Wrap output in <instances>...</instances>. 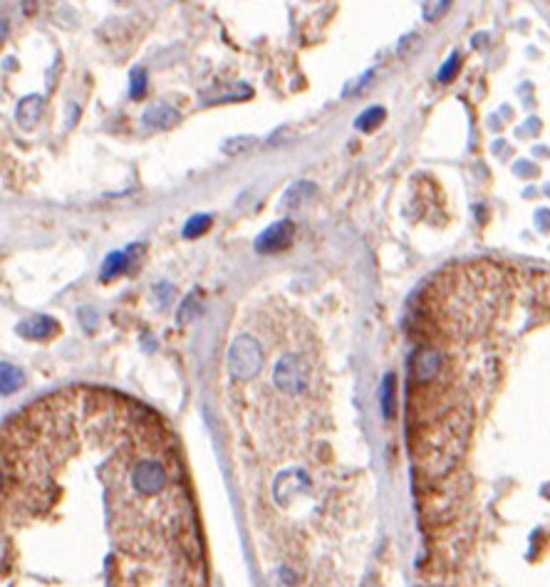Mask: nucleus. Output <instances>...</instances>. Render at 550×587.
Returning <instances> with one entry per match:
<instances>
[{
	"mask_svg": "<svg viewBox=\"0 0 550 587\" xmlns=\"http://www.w3.org/2000/svg\"><path fill=\"white\" fill-rule=\"evenodd\" d=\"M290 238H293V223L280 220V223L270 226L268 231H263V236L255 241V248L261 250V253H278V250H283L288 246Z\"/></svg>",
	"mask_w": 550,
	"mask_h": 587,
	"instance_id": "1",
	"label": "nucleus"
},
{
	"mask_svg": "<svg viewBox=\"0 0 550 587\" xmlns=\"http://www.w3.org/2000/svg\"><path fill=\"white\" fill-rule=\"evenodd\" d=\"M17 332L30 339H50L60 332V322L52 320L50 315H35L30 320L17 325Z\"/></svg>",
	"mask_w": 550,
	"mask_h": 587,
	"instance_id": "2",
	"label": "nucleus"
},
{
	"mask_svg": "<svg viewBox=\"0 0 550 587\" xmlns=\"http://www.w3.org/2000/svg\"><path fill=\"white\" fill-rule=\"evenodd\" d=\"M42 114V99L38 95H30L25 97L23 102L17 104V124L23 127V129H33L35 124H38V119H40Z\"/></svg>",
	"mask_w": 550,
	"mask_h": 587,
	"instance_id": "3",
	"label": "nucleus"
},
{
	"mask_svg": "<svg viewBox=\"0 0 550 587\" xmlns=\"http://www.w3.org/2000/svg\"><path fill=\"white\" fill-rule=\"evenodd\" d=\"M20 384H23V372L10 362H0V396H10L13 392L20 389Z\"/></svg>",
	"mask_w": 550,
	"mask_h": 587,
	"instance_id": "4",
	"label": "nucleus"
},
{
	"mask_svg": "<svg viewBox=\"0 0 550 587\" xmlns=\"http://www.w3.org/2000/svg\"><path fill=\"white\" fill-rule=\"evenodd\" d=\"M176 119H179V114H176L174 109L166 107V104H156V107H152L147 114H144V122H147L149 127H156V129L174 127Z\"/></svg>",
	"mask_w": 550,
	"mask_h": 587,
	"instance_id": "5",
	"label": "nucleus"
},
{
	"mask_svg": "<svg viewBox=\"0 0 550 587\" xmlns=\"http://www.w3.org/2000/svg\"><path fill=\"white\" fill-rule=\"evenodd\" d=\"M127 268H129V253H124V250H114V253H109L107 260H104L102 280H112V278L122 275V273H127Z\"/></svg>",
	"mask_w": 550,
	"mask_h": 587,
	"instance_id": "6",
	"label": "nucleus"
},
{
	"mask_svg": "<svg viewBox=\"0 0 550 587\" xmlns=\"http://www.w3.org/2000/svg\"><path fill=\"white\" fill-rule=\"evenodd\" d=\"M209 228H211V216L199 214V216H193V218L186 223V228H184V236H186V238H199V236H204Z\"/></svg>",
	"mask_w": 550,
	"mask_h": 587,
	"instance_id": "7",
	"label": "nucleus"
},
{
	"mask_svg": "<svg viewBox=\"0 0 550 587\" xmlns=\"http://www.w3.org/2000/svg\"><path fill=\"white\" fill-rule=\"evenodd\" d=\"M144 90H147V72L144 70H134L131 72V97L139 99L144 95Z\"/></svg>",
	"mask_w": 550,
	"mask_h": 587,
	"instance_id": "8",
	"label": "nucleus"
},
{
	"mask_svg": "<svg viewBox=\"0 0 550 587\" xmlns=\"http://www.w3.org/2000/svg\"><path fill=\"white\" fill-rule=\"evenodd\" d=\"M459 57H451L448 60V65H444L442 67V72H439V77H442V82H448V79H454V74H456V70H459Z\"/></svg>",
	"mask_w": 550,
	"mask_h": 587,
	"instance_id": "9",
	"label": "nucleus"
},
{
	"mask_svg": "<svg viewBox=\"0 0 550 587\" xmlns=\"http://www.w3.org/2000/svg\"><path fill=\"white\" fill-rule=\"evenodd\" d=\"M362 117H364V119H359V127H362V129H367V127H372L375 122H380V119H382V109H372V112H364Z\"/></svg>",
	"mask_w": 550,
	"mask_h": 587,
	"instance_id": "10",
	"label": "nucleus"
},
{
	"mask_svg": "<svg viewBox=\"0 0 550 587\" xmlns=\"http://www.w3.org/2000/svg\"><path fill=\"white\" fill-rule=\"evenodd\" d=\"M80 320L85 322L87 330H92V325H95V312H92L90 307H85V310H80Z\"/></svg>",
	"mask_w": 550,
	"mask_h": 587,
	"instance_id": "11",
	"label": "nucleus"
},
{
	"mask_svg": "<svg viewBox=\"0 0 550 587\" xmlns=\"http://www.w3.org/2000/svg\"><path fill=\"white\" fill-rule=\"evenodd\" d=\"M6 33H8L6 23H0V42H3V38H6Z\"/></svg>",
	"mask_w": 550,
	"mask_h": 587,
	"instance_id": "12",
	"label": "nucleus"
},
{
	"mask_svg": "<svg viewBox=\"0 0 550 587\" xmlns=\"http://www.w3.org/2000/svg\"><path fill=\"white\" fill-rule=\"evenodd\" d=\"M0 488H3V474H0Z\"/></svg>",
	"mask_w": 550,
	"mask_h": 587,
	"instance_id": "13",
	"label": "nucleus"
}]
</instances>
